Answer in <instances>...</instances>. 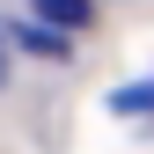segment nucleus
Masks as SVG:
<instances>
[{
	"label": "nucleus",
	"instance_id": "obj_1",
	"mask_svg": "<svg viewBox=\"0 0 154 154\" xmlns=\"http://www.w3.org/2000/svg\"><path fill=\"white\" fill-rule=\"evenodd\" d=\"M37 15H44V22H59V29H81L88 22V0H29Z\"/></svg>",
	"mask_w": 154,
	"mask_h": 154
},
{
	"label": "nucleus",
	"instance_id": "obj_2",
	"mask_svg": "<svg viewBox=\"0 0 154 154\" xmlns=\"http://www.w3.org/2000/svg\"><path fill=\"white\" fill-rule=\"evenodd\" d=\"M118 110H154V81H140V88H118Z\"/></svg>",
	"mask_w": 154,
	"mask_h": 154
},
{
	"label": "nucleus",
	"instance_id": "obj_3",
	"mask_svg": "<svg viewBox=\"0 0 154 154\" xmlns=\"http://www.w3.org/2000/svg\"><path fill=\"white\" fill-rule=\"evenodd\" d=\"M0 81H8V37H0Z\"/></svg>",
	"mask_w": 154,
	"mask_h": 154
}]
</instances>
